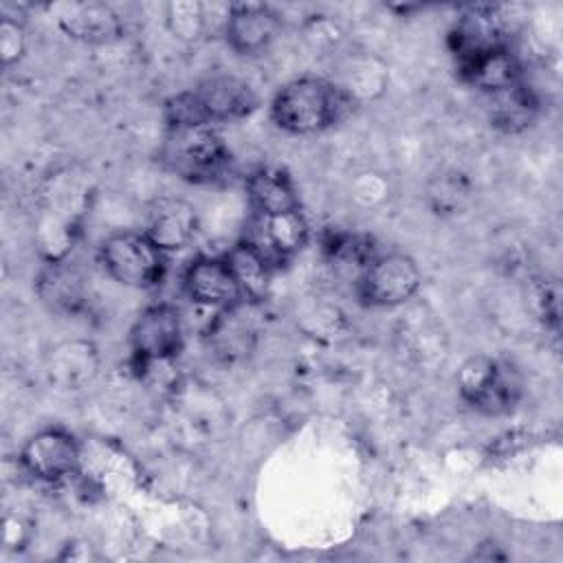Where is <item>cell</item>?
<instances>
[{
	"instance_id": "6da1fadb",
	"label": "cell",
	"mask_w": 563,
	"mask_h": 563,
	"mask_svg": "<svg viewBox=\"0 0 563 563\" xmlns=\"http://www.w3.org/2000/svg\"><path fill=\"white\" fill-rule=\"evenodd\" d=\"M354 106L336 81L323 77H301L286 84L271 103L277 128L290 134H317L343 121Z\"/></svg>"
},
{
	"instance_id": "7a4b0ae2",
	"label": "cell",
	"mask_w": 563,
	"mask_h": 563,
	"mask_svg": "<svg viewBox=\"0 0 563 563\" xmlns=\"http://www.w3.org/2000/svg\"><path fill=\"white\" fill-rule=\"evenodd\" d=\"M257 108L253 88L233 75H213L196 88L167 99L165 121L167 128L183 125H211L238 121Z\"/></svg>"
},
{
	"instance_id": "3957f363",
	"label": "cell",
	"mask_w": 563,
	"mask_h": 563,
	"mask_svg": "<svg viewBox=\"0 0 563 563\" xmlns=\"http://www.w3.org/2000/svg\"><path fill=\"white\" fill-rule=\"evenodd\" d=\"M161 161L178 178L194 185L218 183L231 169V152L211 125L167 128Z\"/></svg>"
},
{
	"instance_id": "277c9868",
	"label": "cell",
	"mask_w": 563,
	"mask_h": 563,
	"mask_svg": "<svg viewBox=\"0 0 563 563\" xmlns=\"http://www.w3.org/2000/svg\"><path fill=\"white\" fill-rule=\"evenodd\" d=\"M462 400L484 416L510 413L523 394L519 367L506 358L471 356L457 372Z\"/></svg>"
},
{
	"instance_id": "5b68a950",
	"label": "cell",
	"mask_w": 563,
	"mask_h": 563,
	"mask_svg": "<svg viewBox=\"0 0 563 563\" xmlns=\"http://www.w3.org/2000/svg\"><path fill=\"white\" fill-rule=\"evenodd\" d=\"M165 251L145 233L121 231L103 240L99 257L106 273L128 288H152L165 275Z\"/></svg>"
},
{
	"instance_id": "8992f818",
	"label": "cell",
	"mask_w": 563,
	"mask_h": 563,
	"mask_svg": "<svg viewBox=\"0 0 563 563\" xmlns=\"http://www.w3.org/2000/svg\"><path fill=\"white\" fill-rule=\"evenodd\" d=\"M420 282V268L409 255L387 253L365 264L356 282V292L367 306L394 308L407 303L418 292Z\"/></svg>"
},
{
	"instance_id": "52a82bcc",
	"label": "cell",
	"mask_w": 563,
	"mask_h": 563,
	"mask_svg": "<svg viewBox=\"0 0 563 563\" xmlns=\"http://www.w3.org/2000/svg\"><path fill=\"white\" fill-rule=\"evenodd\" d=\"M130 347L141 365L178 356L183 350L180 312L169 303L145 308L130 330Z\"/></svg>"
},
{
	"instance_id": "ba28073f",
	"label": "cell",
	"mask_w": 563,
	"mask_h": 563,
	"mask_svg": "<svg viewBox=\"0 0 563 563\" xmlns=\"http://www.w3.org/2000/svg\"><path fill=\"white\" fill-rule=\"evenodd\" d=\"M20 462L33 477L42 482H59L77 471L79 444L66 429L46 427L24 442Z\"/></svg>"
},
{
	"instance_id": "9c48e42d",
	"label": "cell",
	"mask_w": 563,
	"mask_h": 563,
	"mask_svg": "<svg viewBox=\"0 0 563 563\" xmlns=\"http://www.w3.org/2000/svg\"><path fill=\"white\" fill-rule=\"evenodd\" d=\"M308 240V224L299 209L260 216L255 213L251 222V233L246 235V244L273 268V264H282L303 249Z\"/></svg>"
},
{
	"instance_id": "30bf717a",
	"label": "cell",
	"mask_w": 563,
	"mask_h": 563,
	"mask_svg": "<svg viewBox=\"0 0 563 563\" xmlns=\"http://www.w3.org/2000/svg\"><path fill=\"white\" fill-rule=\"evenodd\" d=\"M183 286L189 299L202 306L227 310L244 299L240 282L227 257L194 260L183 275Z\"/></svg>"
},
{
	"instance_id": "8fae6325",
	"label": "cell",
	"mask_w": 563,
	"mask_h": 563,
	"mask_svg": "<svg viewBox=\"0 0 563 563\" xmlns=\"http://www.w3.org/2000/svg\"><path fill=\"white\" fill-rule=\"evenodd\" d=\"M449 46L457 64L473 59L482 53L508 46L506 26L495 7L466 9L449 33Z\"/></svg>"
},
{
	"instance_id": "7c38bea8",
	"label": "cell",
	"mask_w": 563,
	"mask_h": 563,
	"mask_svg": "<svg viewBox=\"0 0 563 563\" xmlns=\"http://www.w3.org/2000/svg\"><path fill=\"white\" fill-rule=\"evenodd\" d=\"M198 229L196 209L174 196L154 198L145 209V235L161 251H178L187 246Z\"/></svg>"
},
{
	"instance_id": "4fadbf2b",
	"label": "cell",
	"mask_w": 563,
	"mask_h": 563,
	"mask_svg": "<svg viewBox=\"0 0 563 563\" xmlns=\"http://www.w3.org/2000/svg\"><path fill=\"white\" fill-rule=\"evenodd\" d=\"M282 29L279 15L266 4H233L224 20L227 44L240 55H257Z\"/></svg>"
},
{
	"instance_id": "5bb4252c",
	"label": "cell",
	"mask_w": 563,
	"mask_h": 563,
	"mask_svg": "<svg viewBox=\"0 0 563 563\" xmlns=\"http://www.w3.org/2000/svg\"><path fill=\"white\" fill-rule=\"evenodd\" d=\"M57 24L68 37L90 44H108L123 33L119 13L101 2L62 4L57 7Z\"/></svg>"
},
{
	"instance_id": "9a60e30c",
	"label": "cell",
	"mask_w": 563,
	"mask_h": 563,
	"mask_svg": "<svg viewBox=\"0 0 563 563\" xmlns=\"http://www.w3.org/2000/svg\"><path fill=\"white\" fill-rule=\"evenodd\" d=\"M99 369V354L90 341H64L55 345L46 358V374L51 383L79 389L95 378Z\"/></svg>"
},
{
	"instance_id": "2e32d148",
	"label": "cell",
	"mask_w": 563,
	"mask_h": 563,
	"mask_svg": "<svg viewBox=\"0 0 563 563\" xmlns=\"http://www.w3.org/2000/svg\"><path fill=\"white\" fill-rule=\"evenodd\" d=\"M457 68L466 84L479 88L486 95L499 92V90L521 81V66H519L515 53L510 51V46L482 53L473 59L457 64Z\"/></svg>"
},
{
	"instance_id": "e0dca14e",
	"label": "cell",
	"mask_w": 563,
	"mask_h": 563,
	"mask_svg": "<svg viewBox=\"0 0 563 563\" xmlns=\"http://www.w3.org/2000/svg\"><path fill=\"white\" fill-rule=\"evenodd\" d=\"M251 207L260 216H273L299 209V196L290 176L277 167H262L246 180Z\"/></svg>"
},
{
	"instance_id": "ac0fdd59",
	"label": "cell",
	"mask_w": 563,
	"mask_h": 563,
	"mask_svg": "<svg viewBox=\"0 0 563 563\" xmlns=\"http://www.w3.org/2000/svg\"><path fill=\"white\" fill-rule=\"evenodd\" d=\"M488 97H490V121L501 132H508V134L523 132L534 123L539 114V99L523 81H517Z\"/></svg>"
},
{
	"instance_id": "d6986e66",
	"label": "cell",
	"mask_w": 563,
	"mask_h": 563,
	"mask_svg": "<svg viewBox=\"0 0 563 563\" xmlns=\"http://www.w3.org/2000/svg\"><path fill=\"white\" fill-rule=\"evenodd\" d=\"M40 295L51 308L75 312L84 303V279L77 271L62 264H51L40 277Z\"/></svg>"
},
{
	"instance_id": "ffe728a7",
	"label": "cell",
	"mask_w": 563,
	"mask_h": 563,
	"mask_svg": "<svg viewBox=\"0 0 563 563\" xmlns=\"http://www.w3.org/2000/svg\"><path fill=\"white\" fill-rule=\"evenodd\" d=\"M227 262L231 264L244 299H262L268 288L271 266L246 244H238L229 255Z\"/></svg>"
},
{
	"instance_id": "44dd1931",
	"label": "cell",
	"mask_w": 563,
	"mask_h": 563,
	"mask_svg": "<svg viewBox=\"0 0 563 563\" xmlns=\"http://www.w3.org/2000/svg\"><path fill=\"white\" fill-rule=\"evenodd\" d=\"M238 306L227 308V314H222L209 332L218 352L224 354L227 358H233L238 354H246L251 350V343H253V330L246 325V321L240 319Z\"/></svg>"
},
{
	"instance_id": "7402d4cb",
	"label": "cell",
	"mask_w": 563,
	"mask_h": 563,
	"mask_svg": "<svg viewBox=\"0 0 563 563\" xmlns=\"http://www.w3.org/2000/svg\"><path fill=\"white\" fill-rule=\"evenodd\" d=\"M167 26L180 40H198L205 31V9L198 2H172L167 7Z\"/></svg>"
},
{
	"instance_id": "603a6c76",
	"label": "cell",
	"mask_w": 563,
	"mask_h": 563,
	"mask_svg": "<svg viewBox=\"0 0 563 563\" xmlns=\"http://www.w3.org/2000/svg\"><path fill=\"white\" fill-rule=\"evenodd\" d=\"M22 51H24V35H22L20 22L2 15V22H0V55H2V64L11 66L13 62L20 59Z\"/></svg>"
}]
</instances>
